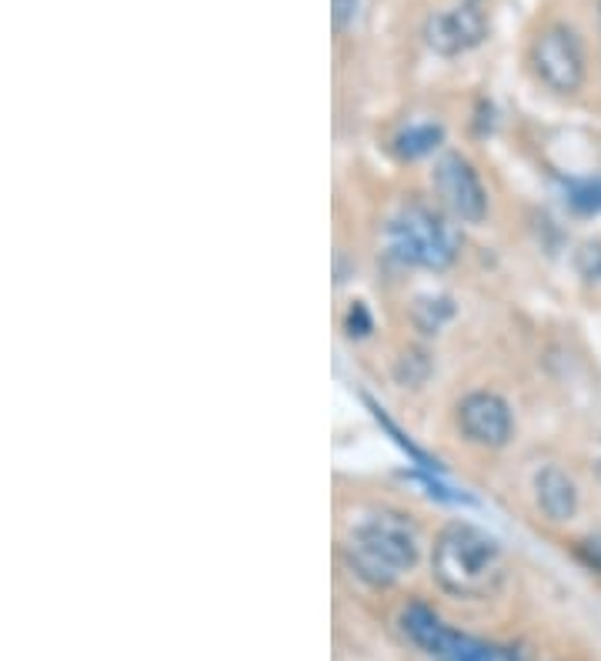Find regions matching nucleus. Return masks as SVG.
Segmentation results:
<instances>
[{
	"mask_svg": "<svg viewBox=\"0 0 601 661\" xmlns=\"http://www.w3.org/2000/svg\"><path fill=\"white\" fill-rule=\"evenodd\" d=\"M431 575L454 599H488L505 578V558L482 527L454 521L435 542Z\"/></svg>",
	"mask_w": 601,
	"mask_h": 661,
	"instance_id": "f257e3e1",
	"label": "nucleus"
},
{
	"mask_svg": "<svg viewBox=\"0 0 601 661\" xmlns=\"http://www.w3.org/2000/svg\"><path fill=\"white\" fill-rule=\"evenodd\" d=\"M345 558L358 578L388 588L418 565V532L401 514H371L355 524V532L345 542Z\"/></svg>",
	"mask_w": 601,
	"mask_h": 661,
	"instance_id": "f03ea898",
	"label": "nucleus"
},
{
	"mask_svg": "<svg viewBox=\"0 0 601 661\" xmlns=\"http://www.w3.org/2000/svg\"><path fill=\"white\" fill-rule=\"evenodd\" d=\"M388 247L397 260L415 264V268H428V271H444L458 254V241L451 228L438 214L418 205L391 218Z\"/></svg>",
	"mask_w": 601,
	"mask_h": 661,
	"instance_id": "7ed1b4c3",
	"label": "nucleus"
},
{
	"mask_svg": "<svg viewBox=\"0 0 601 661\" xmlns=\"http://www.w3.org/2000/svg\"><path fill=\"white\" fill-rule=\"evenodd\" d=\"M531 71L545 88L558 94H575L585 84V47L578 34L565 24H548L531 40Z\"/></svg>",
	"mask_w": 601,
	"mask_h": 661,
	"instance_id": "20e7f679",
	"label": "nucleus"
},
{
	"mask_svg": "<svg viewBox=\"0 0 601 661\" xmlns=\"http://www.w3.org/2000/svg\"><path fill=\"white\" fill-rule=\"evenodd\" d=\"M431 184L441 197V205L458 218V221H482L488 211V194L482 187V177L475 174V167L467 164L458 154H444L435 164Z\"/></svg>",
	"mask_w": 601,
	"mask_h": 661,
	"instance_id": "39448f33",
	"label": "nucleus"
},
{
	"mask_svg": "<svg viewBox=\"0 0 601 661\" xmlns=\"http://www.w3.org/2000/svg\"><path fill=\"white\" fill-rule=\"evenodd\" d=\"M458 428L461 434L478 448H505L511 441L515 421L505 398L492 391H472L458 405Z\"/></svg>",
	"mask_w": 601,
	"mask_h": 661,
	"instance_id": "423d86ee",
	"label": "nucleus"
},
{
	"mask_svg": "<svg viewBox=\"0 0 601 661\" xmlns=\"http://www.w3.org/2000/svg\"><path fill=\"white\" fill-rule=\"evenodd\" d=\"M485 34H488V21L475 4L444 8L425 21V40L441 57H454V54L478 47L485 40Z\"/></svg>",
	"mask_w": 601,
	"mask_h": 661,
	"instance_id": "0eeeda50",
	"label": "nucleus"
},
{
	"mask_svg": "<svg viewBox=\"0 0 601 661\" xmlns=\"http://www.w3.org/2000/svg\"><path fill=\"white\" fill-rule=\"evenodd\" d=\"M534 501L548 521H571L578 511V488L562 468L548 465L534 475Z\"/></svg>",
	"mask_w": 601,
	"mask_h": 661,
	"instance_id": "6e6552de",
	"label": "nucleus"
},
{
	"mask_svg": "<svg viewBox=\"0 0 601 661\" xmlns=\"http://www.w3.org/2000/svg\"><path fill=\"white\" fill-rule=\"evenodd\" d=\"M401 631H405V638H408L412 645H418L421 651H428V654H435V658H438V654L451 645V638H454V631L444 628L441 618H438L428 605H418V602H412L408 608H401Z\"/></svg>",
	"mask_w": 601,
	"mask_h": 661,
	"instance_id": "1a4fd4ad",
	"label": "nucleus"
},
{
	"mask_svg": "<svg viewBox=\"0 0 601 661\" xmlns=\"http://www.w3.org/2000/svg\"><path fill=\"white\" fill-rule=\"evenodd\" d=\"M438 661H518L508 648H498V645H485V641H475V638H464L454 631L451 645L438 654Z\"/></svg>",
	"mask_w": 601,
	"mask_h": 661,
	"instance_id": "9d476101",
	"label": "nucleus"
},
{
	"mask_svg": "<svg viewBox=\"0 0 601 661\" xmlns=\"http://www.w3.org/2000/svg\"><path fill=\"white\" fill-rule=\"evenodd\" d=\"M438 144H441V127H435V124H415V127H408L405 135L397 138V151L405 154V158L431 154Z\"/></svg>",
	"mask_w": 601,
	"mask_h": 661,
	"instance_id": "9b49d317",
	"label": "nucleus"
},
{
	"mask_svg": "<svg viewBox=\"0 0 601 661\" xmlns=\"http://www.w3.org/2000/svg\"><path fill=\"white\" fill-rule=\"evenodd\" d=\"M568 201L581 214H598L601 211V181H578L568 187Z\"/></svg>",
	"mask_w": 601,
	"mask_h": 661,
	"instance_id": "f8f14e48",
	"label": "nucleus"
},
{
	"mask_svg": "<svg viewBox=\"0 0 601 661\" xmlns=\"http://www.w3.org/2000/svg\"><path fill=\"white\" fill-rule=\"evenodd\" d=\"M578 271L588 281H601V244H585L578 251Z\"/></svg>",
	"mask_w": 601,
	"mask_h": 661,
	"instance_id": "ddd939ff",
	"label": "nucleus"
},
{
	"mask_svg": "<svg viewBox=\"0 0 601 661\" xmlns=\"http://www.w3.org/2000/svg\"><path fill=\"white\" fill-rule=\"evenodd\" d=\"M358 14V0H334V21L338 27H348Z\"/></svg>",
	"mask_w": 601,
	"mask_h": 661,
	"instance_id": "4468645a",
	"label": "nucleus"
},
{
	"mask_svg": "<svg viewBox=\"0 0 601 661\" xmlns=\"http://www.w3.org/2000/svg\"><path fill=\"white\" fill-rule=\"evenodd\" d=\"M425 308H431V301H418V308H415L418 324H425V317H421V314H425ZM438 311H451V304H448V301H438V308L431 311V327H428V330H438V327H441V321H444V317H438Z\"/></svg>",
	"mask_w": 601,
	"mask_h": 661,
	"instance_id": "2eb2a0df",
	"label": "nucleus"
},
{
	"mask_svg": "<svg viewBox=\"0 0 601 661\" xmlns=\"http://www.w3.org/2000/svg\"><path fill=\"white\" fill-rule=\"evenodd\" d=\"M581 555L591 568H601V542H581Z\"/></svg>",
	"mask_w": 601,
	"mask_h": 661,
	"instance_id": "dca6fc26",
	"label": "nucleus"
},
{
	"mask_svg": "<svg viewBox=\"0 0 601 661\" xmlns=\"http://www.w3.org/2000/svg\"><path fill=\"white\" fill-rule=\"evenodd\" d=\"M594 472H598V475H601V454H598V457H594Z\"/></svg>",
	"mask_w": 601,
	"mask_h": 661,
	"instance_id": "f3484780",
	"label": "nucleus"
}]
</instances>
